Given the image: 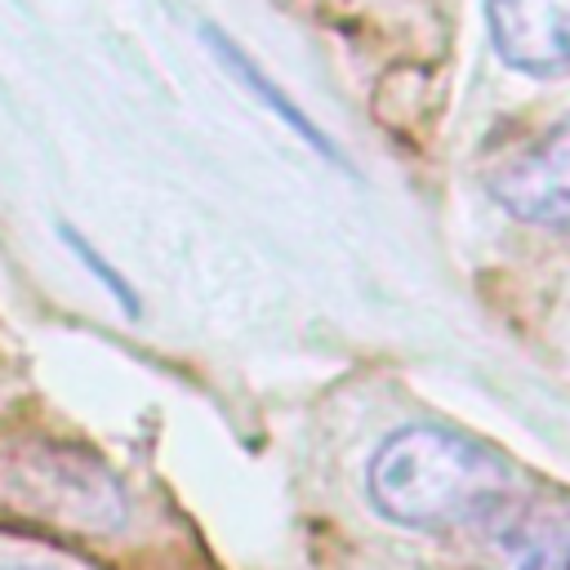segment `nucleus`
Instances as JSON below:
<instances>
[{
    "label": "nucleus",
    "mask_w": 570,
    "mask_h": 570,
    "mask_svg": "<svg viewBox=\"0 0 570 570\" xmlns=\"http://www.w3.org/2000/svg\"><path fill=\"white\" fill-rule=\"evenodd\" d=\"M490 191L512 218L570 236V116L508 156L490 174Z\"/></svg>",
    "instance_id": "nucleus-2"
},
{
    "label": "nucleus",
    "mask_w": 570,
    "mask_h": 570,
    "mask_svg": "<svg viewBox=\"0 0 570 570\" xmlns=\"http://www.w3.org/2000/svg\"><path fill=\"white\" fill-rule=\"evenodd\" d=\"M205 40H209V49H214V53L227 62V71H232V76H236V80H240L249 94H258V98L267 102V111H272L276 120H285V125H289V129H294V134H298V138H303L312 151H321V156H330V160H343V156L334 151V142H330V138H325V134H321V129L307 120V111H303V107H294V98H289V94H281V89H276V85L263 76V67H258V62H254V58H249L240 45H232V40H227L223 31H214V27H205Z\"/></svg>",
    "instance_id": "nucleus-5"
},
{
    "label": "nucleus",
    "mask_w": 570,
    "mask_h": 570,
    "mask_svg": "<svg viewBox=\"0 0 570 570\" xmlns=\"http://www.w3.org/2000/svg\"><path fill=\"white\" fill-rule=\"evenodd\" d=\"M485 530L490 570H570V508L557 499H508Z\"/></svg>",
    "instance_id": "nucleus-3"
},
{
    "label": "nucleus",
    "mask_w": 570,
    "mask_h": 570,
    "mask_svg": "<svg viewBox=\"0 0 570 570\" xmlns=\"http://www.w3.org/2000/svg\"><path fill=\"white\" fill-rule=\"evenodd\" d=\"M485 13L503 62L530 76L570 67V0H485Z\"/></svg>",
    "instance_id": "nucleus-4"
},
{
    "label": "nucleus",
    "mask_w": 570,
    "mask_h": 570,
    "mask_svg": "<svg viewBox=\"0 0 570 570\" xmlns=\"http://www.w3.org/2000/svg\"><path fill=\"white\" fill-rule=\"evenodd\" d=\"M67 240L76 245V254H80V263H85V267H89V272H94V276H98V281H102V285H107V289H111V294H116V298H120V303H125L129 312H134L138 303H134V294H129V285H125V281H120V276H116V272H111V267H107V263H102V258H98V254H94V249H89V245H85V240H80L76 232H67Z\"/></svg>",
    "instance_id": "nucleus-6"
},
{
    "label": "nucleus",
    "mask_w": 570,
    "mask_h": 570,
    "mask_svg": "<svg viewBox=\"0 0 570 570\" xmlns=\"http://www.w3.org/2000/svg\"><path fill=\"white\" fill-rule=\"evenodd\" d=\"M370 499L410 530H472L512 499V468L476 436L414 423L374 450Z\"/></svg>",
    "instance_id": "nucleus-1"
}]
</instances>
